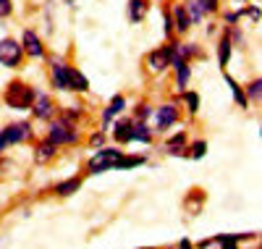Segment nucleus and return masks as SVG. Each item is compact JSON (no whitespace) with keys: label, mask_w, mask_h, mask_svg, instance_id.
I'll return each mask as SVG.
<instances>
[{"label":"nucleus","mask_w":262,"mask_h":249,"mask_svg":"<svg viewBox=\"0 0 262 249\" xmlns=\"http://www.w3.org/2000/svg\"><path fill=\"white\" fill-rule=\"evenodd\" d=\"M34 102V89L27 87L24 81H11L6 89V105L13 110H27Z\"/></svg>","instance_id":"1"},{"label":"nucleus","mask_w":262,"mask_h":249,"mask_svg":"<svg viewBox=\"0 0 262 249\" xmlns=\"http://www.w3.org/2000/svg\"><path fill=\"white\" fill-rule=\"evenodd\" d=\"M21 58H24V48H21L16 39H11V37L0 39V63H3L6 69H16L21 63Z\"/></svg>","instance_id":"2"},{"label":"nucleus","mask_w":262,"mask_h":249,"mask_svg":"<svg viewBox=\"0 0 262 249\" xmlns=\"http://www.w3.org/2000/svg\"><path fill=\"white\" fill-rule=\"evenodd\" d=\"M29 134H32V126L29 123H13V126L3 129V131H0V152H3L8 144L29 139Z\"/></svg>","instance_id":"3"},{"label":"nucleus","mask_w":262,"mask_h":249,"mask_svg":"<svg viewBox=\"0 0 262 249\" xmlns=\"http://www.w3.org/2000/svg\"><path fill=\"white\" fill-rule=\"evenodd\" d=\"M121 157V150L116 147H107V150H100L92 160H90V173H102V171H111L116 165V160Z\"/></svg>","instance_id":"4"},{"label":"nucleus","mask_w":262,"mask_h":249,"mask_svg":"<svg viewBox=\"0 0 262 249\" xmlns=\"http://www.w3.org/2000/svg\"><path fill=\"white\" fill-rule=\"evenodd\" d=\"M170 58H173V42L170 45H165L163 50H155V53H149L147 55V69L149 71H165L168 66H170Z\"/></svg>","instance_id":"5"},{"label":"nucleus","mask_w":262,"mask_h":249,"mask_svg":"<svg viewBox=\"0 0 262 249\" xmlns=\"http://www.w3.org/2000/svg\"><path fill=\"white\" fill-rule=\"evenodd\" d=\"M21 48H24L27 55H32V58H42V55H45V48H42L39 37L32 29H24V34H21Z\"/></svg>","instance_id":"6"},{"label":"nucleus","mask_w":262,"mask_h":249,"mask_svg":"<svg viewBox=\"0 0 262 249\" xmlns=\"http://www.w3.org/2000/svg\"><path fill=\"white\" fill-rule=\"evenodd\" d=\"M66 79H69V89H76V92H86L90 89L86 76L79 69H74V66H66Z\"/></svg>","instance_id":"7"},{"label":"nucleus","mask_w":262,"mask_h":249,"mask_svg":"<svg viewBox=\"0 0 262 249\" xmlns=\"http://www.w3.org/2000/svg\"><path fill=\"white\" fill-rule=\"evenodd\" d=\"M50 142H53V144H63V142H76V131L66 129V123H53V129H50Z\"/></svg>","instance_id":"8"},{"label":"nucleus","mask_w":262,"mask_h":249,"mask_svg":"<svg viewBox=\"0 0 262 249\" xmlns=\"http://www.w3.org/2000/svg\"><path fill=\"white\" fill-rule=\"evenodd\" d=\"M179 118V110L173 108V105H163V108H158V116H155V126L158 129H168V126H173V121Z\"/></svg>","instance_id":"9"},{"label":"nucleus","mask_w":262,"mask_h":249,"mask_svg":"<svg viewBox=\"0 0 262 249\" xmlns=\"http://www.w3.org/2000/svg\"><path fill=\"white\" fill-rule=\"evenodd\" d=\"M53 113V102L45 92H34V116L37 118H50Z\"/></svg>","instance_id":"10"},{"label":"nucleus","mask_w":262,"mask_h":249,"mask_svg":"<svg viewBox=\"0 0 262 249\" xmlns=\"http://www.w3.org/2000/svg\"><path fill=\"white\" fill-rule=\"evenodd\" d=\"M147 11H149L147 0H128V18H131V24H139V21L147 16Z\"/></svg>","instance_id":"11"},{"label":"nucleus","mask_w":262,"mask_h":249,"mask_svg":"<svg viewBox=\"0 0 262 249\" xmlns=\"http://www.w3.org/2000/svg\"><path fill=\"white\" fill-rule=\"evenodd\" d=\"M126 108V100L121 97V95H116L113 100H111V105L105 108V113H102V129H107V123H111V118H116L118 113Z\"/></svg>","instance_id":"12"},{"label":"nucleus","mask_w":262,"mask_h":249,"mask_svg":"<svg viewBox=\"0 0 262 249\" xmlns=\"http://www.w3.org/2000/svg\"><path fill=\"white\" fill-rule=\"evenodd\" d=\"M53 79L58 89H69V79H66V63L60 58H53Z\"/></svg>","instance_id":"13"},{"label":"nucleus","mask_w":262,"mask_h":249,"mask_svg":"<svg viewBox=\"0 0 262 249\" xmlns=\"http://www.w3.org/2000/svg\"><path fill=\"white\" fill-rule=\"evenodd\" d=\"M173 16H176V29H179V32H186V29L191 27V18H189V13H186L184 6L173 8Z\"/></svg>","instance_id":"14"},{"label":"nucleus","mask_w":262,"mask_h":249,"mask_svg":"<svg viewBox=\"0 0 262 249\" xmlns=\"http://www.w3.org/2000/svg\"><path fill=\"white\" fill-rule=\"evenodd\" d=\"M231 48H233V42H231L228 37H223V39H221V45H217V55H221L217 60H221V69H226L228 60H231Z\"/></svg>","instance_id":"15"},{"label":"nucleus","mask_w":262,"mask_h":249,"mask_svg":"<svg viewBox=\"0 0 262 249\" xmlns=\"http://www.w3.org/2000/svg\"><path fill=\"white\" fill-rule=\"evenodd\" d=\"M152 134L147 129V123H134V129H131V142H149Z\"/></svg>","instance_id":"16"},{"label":"nucleus","mask_w":262,"mask_h":249,"mask_svg":"<svg viewBox=\"0 0 262 249\" xmlns=\"http://www.w3.org/2000/svg\"><path fill=\"white\" fill-rule=\"evenodd\" d=\"M53 152H55V144L50 142V139H45V142H42L39 147H37V163H45V160H50V157H53Z\"/></svg>","instance_id":"17"},{"label":"nucleus","mask_w":262,"mask_h":249,"mask_svg":"<svg viewBox=\"0 0 262 249\" xmlns=\"http://www.w3.org/2000/svg\"><path fill=\"white\" fill-rule=\"evenodd\" d=\"M184 8H186V13H189V18H191V24H200V21H202V16H205L202 6L196 3V0H189V3H186Z\"/></svg>","instance_id":"18"},{"label":"nucleus","mask_w":262,"mask_h":249,"mask_svg":"<svg viewBox=\"0 0 262 249\" xmlns=\"http://www.w3.org/2000/svg\"><path fill=\"white\" fill-rule=\"evenodd\" d=\"M131 129H134V123L121 121V123L116 126V139H118V142H131Z\"/></svg>","instance_id":"19"},{"label":"nucleus","mask_w":262,"mask_h":249,"mask_svg":"<svg viewBox=\"0 0 262 249\" xmlns=\"http://www.w3.org/2000/svg\"><path fill=\"white\" fill-rule=\"evenodd\" d=\"M79 186H81V181H79V178H71V181H63V184H60L55 192H58L60 197H69V194H74Z\"/></svg>","instance_id":"20"},{"label":"nucleus","mask_w":262,"mask_h":249,"mask_svg":"<svg viewBox=\"0 0 262 249\" xmlns=\"http://www.w3.org/2000/svg\"><path fill=\"white\" fill-rule=\"evenodd\" d=\"M226 81H228V87H231V92H233V97L238 100V105H242V108H247V105H249V100H247V95L242 92V87H238V84H236V81H233L231 76H226Z\"/></svg>","instance_id":"21"},{"label":"nucleus","mask_w":262,"mask_h":249,"mask_svg":"<svg viewBox=\"0 0 262 249\" xmlns=\"http://www.w3.org/2000/svg\"><path fill=\"white\" fill-rule=\"evenodd\" d=\"M144 163V157H118L113 171H121V168H134V165H142Z\"/></svg>","instance_id":"22"},{"label":"nucleus","mask_w":262,"mask_h":249,"mask_svg":"<svg viewBox=\"0 0 262 249\" xmlns=\"http://www.w3.org/2000/svg\"><path fill=\"white\" fill-rule=\"evenodd\" d=\"M259 92H262V81L257 79L247 87V100H259Z\"/></svg>","instance_id":"23"},{"label":"nucleus","mask_w":262,"mask_h":249,"mask_svg":"<svg viewBox=\"0 0 262 249\" xmlns=\"http://www.w3.org/2000/svg\"><path fill=\"white\" fill-rule=\"evenodd\" d=\"M184 100H186V105H189L191 113L200 110V95H196V92H184Z\"/></svg>","instance_id":"24"},{"label":"nucleus","mask_w":262,"mask_h":249,"mask_svg":"<svg viewBox=\"0 0 262 249\" xmlns=\"http://www.w3.org/2000/svg\"><path fill=\"white\" fill-rule=\"evenodd\" d=\"M184 142H186V137H184V134H179L176 139H170V142H168V152H170V155H173V152L179 155V152H181V147H184Z\"/></svg>","instance_id":"25"},{"label":"nucleus","mask_w":262,"mask_h":249,"mask_svg":"<svg viewBox=\"0 0 262 249\" xmlns=\"http://www.w3.org/2000/svg\"><path fill=\"white\" fill-rule=\"evenodd\" d=\"M196 3L202 6L205 13H215V11H217V0H196Z\"/></svg>","instance_id":"26"},{"label":"nucleus","mask_w":262,"mask_h":249,"mask_svg":"<svg viewBox=\"0 0 262 249\" xmlns=\"http://www.w3.org/2000/svg\"><path fill=\"white\" fill-rule=\"evenodd\" d=\"M163 24H165V27H163L165 37H170V34H173V18H170V11H165V13H163Z\"/></svg>","instance_id":"27"},{"label":"nucleus","mask_w":262,"mask_h":249,"mask_svg":"<svg viewBox=\"0 0 262 249\" xmlns=\"http://www.w3.org/2000/svg\"><path fill=\"white\" fill-rule=\"evenodd\" d=\"M217 241L223 244V249H236V244H238L236 236H217Z\"/></svg>","instance_id":"28"},{"label":"nucleus","mask_w":262,"mask_h":249,"mask_svg":"<svg viewBox=\"0 0 262 249\" xmlns=\"http://www.w3.org/2000/svg\"><path fill=\"white\" fill-rule=\"evenodd\" d=\"M11 13H13V3L11 0H0V18H6Z\"/></svg>","instance_id":"29"},{"label":"nucleus","mask_w":262,"mask_h":249,"mask_svg":"<svg viewBox=\"0 0 262 249\" xmlns=\"http://www.w3.org/2000/svg\"><path fill=\"white\" fill-rule=\"evenodd\" d=\"M205 150H207V144H205V142H196V144L191 147V157H202V155H205Z\"/></svg>","instance_id":"30"},{"label":"nucleus","mask_w":262,"mask_h":249,"mask_svg":"<svg viewBox=\"0 0 262 249\" xmlns=\"http://www.w3.org/2000/svg\"><path fill=\"white\" fill-rule=\"evenodd\" d=\"M238 16H242L238 11H228V13H226V24H231V27H233L236 21H238Z\"/></svg>","instance_id":"31"},{"label":"nucleus","mask_w":262,"mask_h":249,"mask_svg":"<svg viewBox=\"0 0 262 249\" xmlns=\"http://www.w3.org/2000/svg\"><path fill=\"white\" fill-rule=\"evenodd\" d=\"M247 13H249L254 21H259V8H257V6H249V8H247Z\"/></svg>","instance_id":"32"},{"label":"nucleus","mask_w":262,"mask_h":249,"mask_svg":"<svg viewBox=\"0 0 262 249\" xmlns=\"http://www.w3.org/2000/svg\"><path fill=\"white\" fill-rule=\"evenodd\" d=\"M139 118H142V121L149 118V108H147V105H139Z\"/></svg>","instance_id":"33"},{"label":"nucleus","mask_w":262,"mask_h":249,"mask_svg":"<svg viewBox=\"0 0 262 249\" xmlns=\"http://www.w3.org/2000/svg\"><path fill=\"white\" fill-rule=\"evenodd\" d=\"M179 249H191V241H189V239H181V244H179Z\"/></svg>","instance_id":"34"},{"label":"nucleus","mask_w":262,"mask_h":249,"mask_svg":"<svg viewBox=\"0 0 262 249\" xmlns=\"http://www.w3.org/2000/svg\"><path fill=\"white\" fill-rule=\"evenodd\" d=\"M66 3H69V6H74V3H76V0H66Z\"/></svg>","instance_id":"35"}]
</instances>
